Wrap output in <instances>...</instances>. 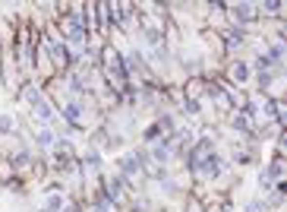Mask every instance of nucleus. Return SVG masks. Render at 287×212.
Returning a JSON list of instances; mask_svg holds the SVG:
<instances>
[{
    "label": "nucleus",
    "mask_w": 287,
    "mask_h": 212,
    "mask_svg": "<svg viewBox=\"0 0 287 212\" xmlns=\"http://www.w3.org/2000/svg\"><path fill=\"white\" fill-rule=\"evenodd\" d=\"M196 168H199V177H218V171H221V158H218V155H205Z\"/></svg>",
    "instance_id": "nucleus-1"
},
{
    "label": "nucleus",
    "mask_w": 287,
    "mask_h": 212,
    "mask_svg": "<svg viewBox=\"0 0 287 212\" xmlns=\"http://www.w3.org/2000/svg\"><path fill=\"white\" fill-rule=\"evenodd\" d=\"M224 10L230 13V19L233 22H240V25H246V22H252V6H246V3H233V6H224Z\"/></svg>",
    "instance_id": "nucleus-2"
},
{
    "label": "nucleus",
    "mask_w": 287,
    "mask_h": 212,
    "mask_svg": "<svg viewBox=\"0 0 287 212\" xmlns=\"http://www.w3.org/2000/svg\"><path fill=\"white\" fill-rule=\"evenodd\" d=\"M63 114H66V121H70L73 127H82V111H79V105H66Z\"/></svg>",
    "instance_id": "nucleus-3"
},
{
    "label": "nucleus",
    "mask_w": 287,
    "mask_h": 212,
    "mask_svg": "<svg viewBox=\"0 0 287 212\" xmlns=\"http://www.w3.org/2000/svg\"><path fill=\"white\" fill-rule=\"evenodd\" d=\"M35 114H38V121H41V124H51V121H54V111H51V105H44V102L35 105Z\"/></svg>",
    "instance_id": "nucleus-4"
},
{
    "label": "nucleus",
    "mask_w": 287,
    "mask_h": 212,
    "mask_svg": "<svg viewBox=\"0 0 287 212\" xmlns=\"http://www.w3.org/2000/svg\"><path fill=\"white\" fill-rule=\"evenodd\" d=\"M22 92H25V102H29L32 108H35V105L41 102V89H38V85H25Z\"/></svg>",
    "instance_id": "nucleus-5"
},
{
    "label": "nucleus",
    "mask_w": 287,
    "mask_h": 212,
    "mask_svg": "<svg viewBox=\"0 0 287 212\" xmlns=\"http://www.w3.org/2000/svg\"><path fill=\"white\" fill-rule=\"evenodd\" d=\"M246 76H249V70H246L243 64H237V67L230 70V79H233V83H246Z\"/></svg>",
    "instance_id": "nucleus-6"
},
{
    "label": "nucleus",
    "mask_w": 287,
    "mask_h": 212,
    "mask_svg": "<svg viewBox=\"0 0 287 212\" xmlns=\"http://www.w3.org/2000/svg\"><path fill=\"white\" fill-rule=\"evenodd\" d=\"M35 143H38V146H41V149H48V146H51V143H54V133H51V130H41V133H38V136H35Z\"/></svg>",
    "instance_id": "nucleus-7"
},
{
    "label": "nucleus",
    "mask_w": 287,
    "mask_h": 212,
    "mask_svg": "<svg viewBox=\"0 0 287 212\" xmlns=\"http://www.w3.org/2000/svg\"><path fill=\"white\" fill-rule=\"evenodd\" d=\"M186 212H205V209H202V203H199V200H190V203H186Z\"/></svg>",
    "instance_id": "nucleus-8"
},
{
    "label": "nucleus",
    "mask_w": 287,
    "mask_h": 212,
    "mask_svg": "<svg viewBox=\"0 0 287 212\" xmlns=\"http://www.w3.org/2000/svg\"><path fill=\"white\" fill-rule=\"evenodd\" d=\"M6 130H13V121H10V114H3V121H0V133H6Z\"/></svg>",
    "instance_id": "nucleus-9"
},
{
    "label": "nucleus",
    "mask_w": 287,
    "mask_h": 212,
    "mask_svg": "<svg viewBox=\"0 0 287 212\" xmlns=\"http://www.w3.org/2000/svg\"><path fill=\"white\" fill-rule=\"evenodd\" d=\"M95 212H111V209H108V203L101 200V203H98V206H95Z\"/></svg>",
    "instance_id": "nucleus-10"
}]
</instances>
